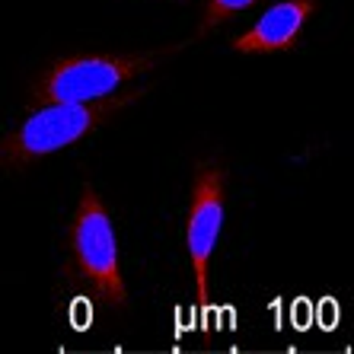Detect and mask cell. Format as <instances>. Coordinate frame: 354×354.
Returning <instances> with one entry per match:
<instances>
[{"label": "cell", "mask_w": 354, "mask_h": 354, "mask_svg": "<svg viewBox=\"0 0 354 354\" xmlns=\"http://www.w3.org/2000/svg\"><path fill=\"white\" fill-rule=\"evenodd\" d=\"M144 93L147 90L140 86V90L90 99V102H55L39 109L13 134L0 138V169H23L45 160L48 153L71 147L90 131L102 128L118 109L138 102Z\"/></svg>", "instance_id": "cell-1"}, {"label": "cell", "mask_w": 354, "mask_h": 354, "mask_svg": "<svg viewBox=\"0 0 354 354\" xmlns=\"http://www.w3.org/2000/svg\"><path fill=\"white\" fill-rule=\"evenodd\" d=\"M67 243H71V262L64 268L67 278L86 284L109 306L128 304V290H124L122 268H118V243L115 230H112V214H109V205L93 185H83L77 211L71 217Z\"/></svg>", "instance_id": "cell-2"}, {"label": "cell", "mask_w": 354, "mask_h": 354, "mask_svg": "<svg viewBox=\"0 0 354 354\" xmlns=\"http://www.w3.org/2000/svg\"><path fill=\"white\" fill-rule=\"evenodd\" d=\"M182 45H169L160 51H144V55H77V58H61L41 71V77L32 86V102L29 106H55V102H90L102 99L122 83L140 77L153 64L179 51Z\"/></svg>", "instance_id": "cell-3"}, {"label": "cell", "mask_w": 354, "mask_h": 354, "mask_svg": "<svg viewBox=\"0 0 354 354\" xmlns=\"http://www.w3.org/2000/svg\"><path fill=\"white\" fill-rule=\"evenodd\" d=\"M223 227V176L214 163H198L185 217V249L195 272L198 306H211V256Z\"/></svg>", "instance_id": "cell-4"}, {"label": "cell", "mask_w": 354, "mask_h": 354, "mask_svg": "<svg viewBox=\"0 0 354 354\" xmlns=\"http://www.w3.org/2000/svg\"><path fill=\"white\" fill-rule=\"evenodd\" d=\"M316 13V0H281L272 10H265L252 29L233 39V51L239 55H274V51H294L300 41V29Z\"/></svg>", "instance_id": "cell-5"}, {"label": "cell", "mask_w": 354, "mask_h": 354, "mask_svg": "<svg viewBox=\"0 0 354 354\" xmlns=\"http://www.w3.org/2000/svg\"><path fill=\"white\" fill-rule=\"evenodd\" d=\"M256 3H262V0H207L205 17H201V26H198V39L211 35L227 17H233V13H239V10L256 7Z\"/></svg>", "instance_id": "cell-6"}]
</instances>
